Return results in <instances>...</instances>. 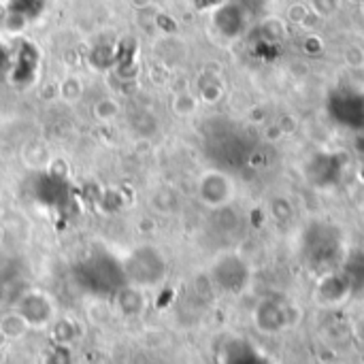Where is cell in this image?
Masks as SVG:
<instances>
[{
  "label": "cell",
  "instance_id": "obj_1",
  "mask_svg": "<svg viewBox=\"0 0 364 364\" xmlns=\"http://www.w3.org/2000/svg\"><path fill=\"white\" fill-rule=\"evenodd\" d=\"M122 273L126 284L130 286H136L141 290L156 288L166 277V258L154 245H139L130 250V254L122 262Z\"/></svg>",
  "mask_w": 364,
  "mask_h": 364
},
{
  "label": "cell",
  "instance_id": "obj_2",
  "mask_svg": "<svg viewBox=\"0 0 364 364\" xmlns=\"http://www.w3.org/2000/svg\"><path fill=\"white\" fill-rule=\"evenodd\" d=\"M15 311L28 328H47L55 322V303L41 290H26L15 301Z\"/></svg>",
  "mask_w": 364,
  "mask_h": 364
},
{
  "label": "cell",
  "instance_id": "obj_3",
  "mask_svg": "<svg viewBox=\"0 0 364 364\" xmlns=\"http://www.w3.org/2000/svg\"><path fill=\"white\" fill-rule=\"evenodd\" d=\"M232 181L222 171H207L198 179V198L207 207H222L232 198Z\"/></svg>",
  "mask_w": 364,
  "mask_h": 364
},
{
  "label": "cell",
  "instance_id": "obj_4",
  "mask_svg": "<svg viewBox=\"0 0 364 364\" xmlns=\"http://www.w3.org/2000/svg\"><path fill=\"white\" fill-rule=\"evenodd\" d=\"M113 301H115V309H117L124 318H139V316L145 311V294H143V290L136 288V286L124 284V286L113 294Z\"/></svg>",
  "mask_w": 364,
  "mask_h": 364
},
{
  "label": "cell",
  "instance_id": "obj_5",
  "mask_svg": "<svg viewBox=\"0 0 364 364\" xmlns=\"http://www.w3.org/2000/svg\"><path fill=\"white\" fill-rule=\"evenodd\" d=\"M26 331H30V328H28V324L21 320V316L17 311H11L4 318H0V333H2V337L19 339V337L26 335Z\"/></svg>",
  "mask_w": 364,
  "mask_h": 364
},
{
  "label": "cell",
  "instance_id": "obj_6",
  "mask_svg": "<svg viewBox=\"0 0 364 364\" xmlns=\"http://www.w3.org/2000/svg\"><path fill=\"white\" fill-rule=\"evenodd\" d=\"M45 363L47 364H75V356L70 352L68 346L64 343H55L53 348L47 350V356H45Z\"/></svg>",
  "mask_w": 364,
  "mask_h": 364
}]
</instances>
